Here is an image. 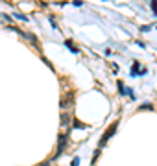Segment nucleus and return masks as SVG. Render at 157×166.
Masks as SVG:
<instances>
[{
	"label": "nucleus",
	"mask_w": 157,
	"mask_h": 166,
	"mask_svg": "<svg viewBox=\"0 0 157 166\" xmlns=\"http://www.w3.org/2000/svg\"><path fill=\"white\" fill-rule=\"evenodd\" d=\"M117 127H118V122H115V124H111V127H109V129L105 131V135H104V138L100 140V146H104V144H105V142H107V140H109L111 137H113V133L117 131Z\"/></svg>",
	"instance_id": "obj_1"
},
{
	"label": "nucleus",
	"mask_w": 157,
	"mask_h": 166,
	"mask_svg": "<svg viewBox=\"0 0 157 166\" xmlns=\"http://www.w3.org/2000/svg\"><path fill=\"white\" fill-rule=\"evenodd\" d=\"M65 144H67V135H61V137H59V148H57V155H61V153H63ZM57 155H56V157H57Z\"/></svg>",
	"instance_id": "obj_2"
},
{
	"label": "nucleus",
	"mask_w": 157,
	"mask_h": 166,
	"mask_svg": "<svg viewBox=\"0 0 157 166\" xmlns=\"http://www.w3.org/2000/svg\"><path fill=\"white\" fill-rule=\"evenodd\" d=\"M70 100H74V94H72V92H69V94H67V96L61 100V107L67 109V107H69V102H70Z\"/></svg>",
	"instance_id": "obj_3"
},
{
	"label": "nucleus",
	"mask_w": 157,
	"mask_h": 166,
	"mask_svg": "<svg viewBox=\"0 0 157 166\" xmlns=\"http://www.w3.org/2000/svg\"><path fill=\"white\" fill-rule=\"evenodd\" d=\"M69 122H70V116L67 114V113H63V116H61V126H69Z\"/></svg>",
	"instance_id": "obj_4"
},
{
	"label": "nucleus",
	"mask_w": 157,
	"mask_h": 166,
	"mask_svg": "<svg viewBox=\"0 0 157 166\" xmlns=\"http://www.w3.org/2000/svg\"><path fill=\"white\" fill-rule=\"evenodd\" d=\"M78 162H80V157H76V159H74V164H72V166H78Z\"/></svg>",
	"instance_id": "obj_5"
},
{
	"label": "nucleus",
	"mask_w": 157,
	"mask_h": 166,
	"mask_svg": "<svg viewBox=\"0 0 157 166\" xmlns=\"http://www.w3.org/2000/svg\"><path fill=\"white\" fill-rule=\"evenodd\" d=\"M46 166H48V164H46Z\"/></svg>",
	"instance_id": "obj_6"
}]
</instances>
